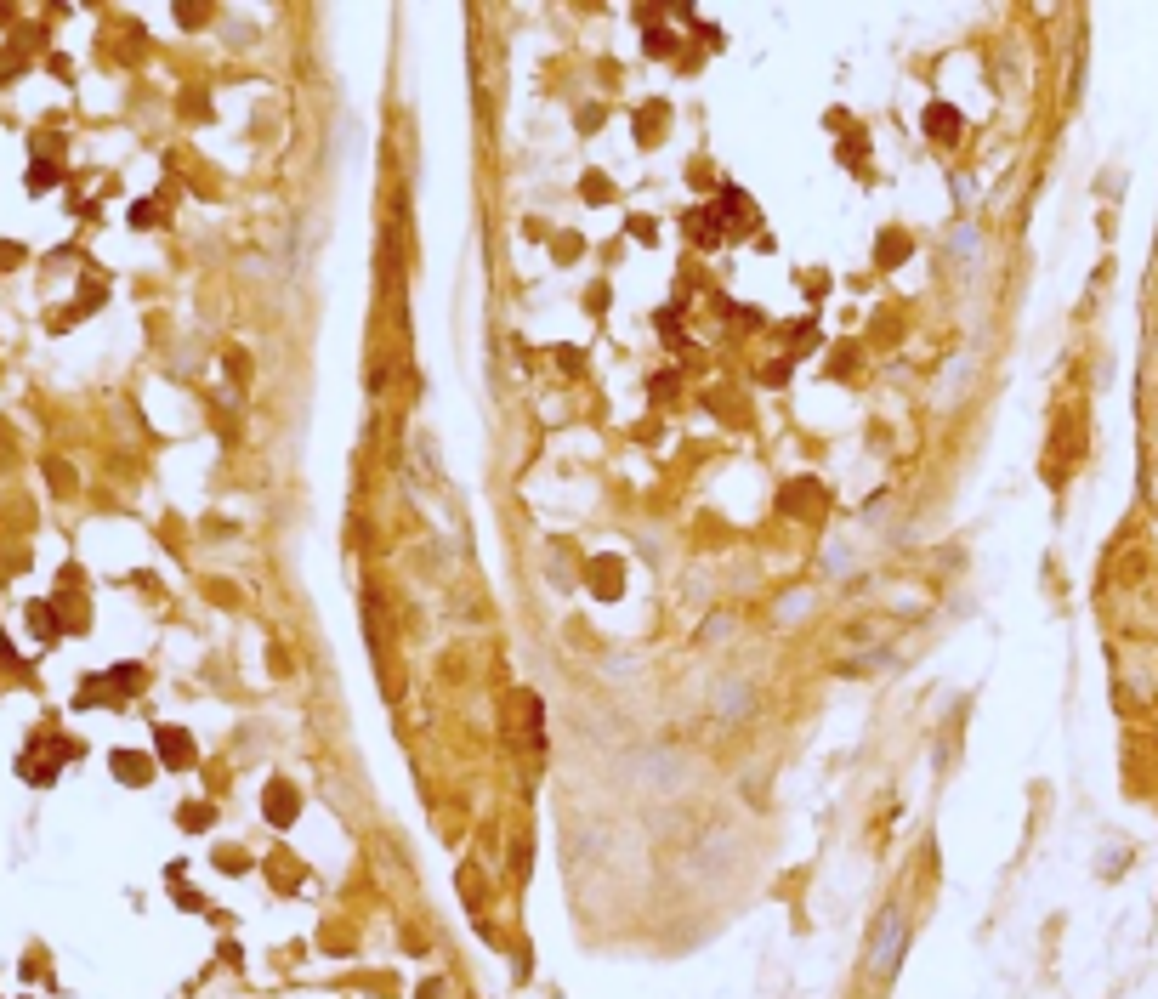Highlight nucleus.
<instances>
[{
  "mask_svg": "<svg viewBox=\"0 0 1158 999\" xmlns=\"http://www.w3.org/2000/svg\"><path fill=\"white\" fill-rule=\"evenodd\" d=\"M897 954H903V909H886L875 926V943H869V971H875V977H892Z\"/></svg>",
  "mask_w": 1158,
  "mask_h": 999,
  "instance_id": "1",
  "label": "nucleus"
},
{
  "mask_svg": "<svg viewBox=\"0 0 1158 999\" xmlns=\"http://www.w3.org/2000/svg\"><path fill=\"white\" fill-rule=\"evenodd\" d=\"M159 755H165L171 767H188V761H193V744L176 733V727H159Z\"/></svg>",
  "mask_w": 1158,
  "mask_h": 999,
  "instance_id": "2",
  "label": "nucleus"
},
{
  "mask_svg": "<svg viewBox=\"0 0 1158 999\" xmlns=\"http://www.w3.org/2000/svg\"><path fill=\"white\" fill-rule=\"evenodd\" d=\"M926 131H931V137H954V131H960V114L943 108V103H931L926 108Z\"/></svg>",
  "mask_w": 1158,
  "mask_h": 999,
  "instance_id": "3",
  "label": "nucleus"
},
{
  "mask_svg": "<svg viewBox=\"0 0 1158 999\" xmlns=\"http://www.w3.org/2000/svg\"><path fill=\"white\" fill-rule=\"evenodd\" d=\"M114 772H120V778H125V784H148V761H142V755H114Z\"/></svg>",
  "mask_w": 1158,
  "mask_h": 999,
  "instance_id": "4",
  "label": "nucleus"
},
{
  "mask_svg": "<svg viewBox=\"0 0 1158 999\" xmlns=\"http://www.w3.org/2000/svg\"><path fill=\"white\" fill-rule=\"evenodd\" d=\"M52 182H57V165H29V188L35 193H46Z\"/></svg>",
  "mask_w": 1158,
  "mask_h": 999,
  "instance_id": "5",
  "label": "nucleus"
},
{
  "mask_svg": "<svg viewBox=\"0 0 1158 999\" xmlns=\"http://www.w3.org/2000/svg\"><path fill=\"white\" fill-rule=\"evenodd\" d=\"M273 818H279V824L290 818V789H273Z\"/></svg>",
  "mask_w": 1158,
  "mask_h": 999,
  "instance_id": "6",
  "label": "nucleus"
}]
</instances>
